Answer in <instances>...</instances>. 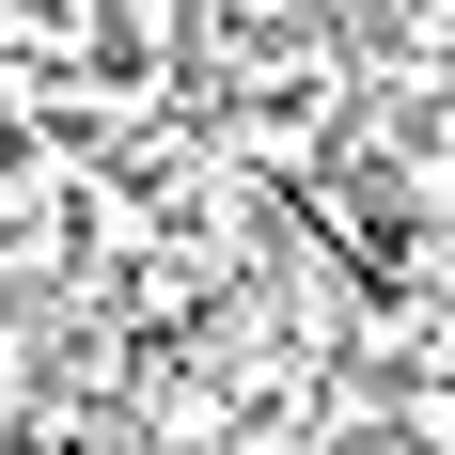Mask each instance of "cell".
Instances as JSON below:
<instances>
[{
	"label": "cell",
	"mask_w": 455,
	"mask_h": 455,
	"mask_svg": "<svg viewBox=\"0 0 455 455\" xmlns=\"http://www.w3.org/2000/svg\"><path fill=\"white\" fill-rule=\"evenodd\" d=\"M0 157H16V126H0Z\"/></svg>",
	"instance_id": "cell-1"
}]
</instances>
